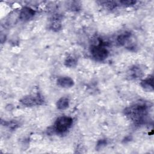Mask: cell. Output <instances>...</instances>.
Masks as SVG:
<instances>
[{
    "label": "cell",
    "instance_id": "cell-15",
    "mask_svg": "<svg viewBox=\"0 0 154 154\" xmlns=\"http://www.w3.org/2000/svg\"><path fill=\"white\" fill-rule=\"evenodd\" d=\"M106 143H107L106 140H105V139H102L98 141V143L97 144V148L99 149H102L103 147L106 146Z\"/></svg>",
    "mask_w": 154,
    "mask_h": 154
},
{
    "label": "cell",
    "instance_id": "cell-3",
    "mask_svg": "<svg viewBox=\"0 0 154 154\" xmlns=\"http://www.w3.org/2000/svg\"><path fill=\"white\" fill-rule=\"evenodd\" d=\"M94 44L90 48V53L92 57L96 61H102L106 59L108 56L109 52L108 49L103 46L102 43Z\"/></svg>",
    "mask_w": 154,
    "mask_h": 154
},
{
    "label": "cell",
    "instance_id": "cell-4",
    "mask_svg": "<svg viewBox=\"0 0 154 154\" xmlns=\"http://www.w3.org/2000/svg\"><path fill=\"white\" fill-rule=\"evenodd\" d=\"M132 34L131 32L125 31L119 34L117 37V42L121 46L131 49L135 48V43L132 42Z\"/></svg>",
    "mask_w": 154,
    "mask_h": 154
},
{
    "label": "cell",
    "instance_id": "cell-8",
    "mask_svg": "<svg viewBox=\"0 0 154 154\" xmlns=\"http://www.w3.org/2000/svg\"><path fill=\"white\" fill-rule=\"evenodd\" d=\"M153 76H149L148 78H146L141 81L140 85L141 87L147 91H153Z\"/></svg>",
    "mask_w": 154,
    "mask_h": 154
},
{
    "label": "cell",
    "instance_id": "cell-13",
    "mask_svg": "<svg viewBox=\"0 0 154 154\" xmlns=\"http://www.w3.org/2000/svg\"><path fill=\"white\" fill-rule=\"evenodd\" d=\"M101 4L105 6L106 8L109 9H112L115 8L117 5V2L112 1H101Z\"/></svg>",
    "mask_w": 154,
    "mask_h": 154
},
{
    "label": "cell",
    "instance_id": "cell-12",
    "mask_svg": "<svg viewBox=\"0 0 154 154\" xmlns=\"http://www.w3.org/2000/svg\"><path fill=\"white\" fill-rule=\"evenodd\" d=\"M61 28V24L58 19H55L51 23V28L54 31H58Z\"/></svg>",
    "mask_w": 154,
    "mask_h": 154
},
{
    "label": "cell",
    "instance_id": "cell-2",
    "mask_svg": "<svg viewBox=\"0 0 154 154\" xmlns=\"http://www.w3.org/2000/svg\"><path fill=\"white\" fill-rule=\"evenodd\" d=\"M73 119L69 116H61L58 117L54 126V131L58 134H63L72 127Z\"/></svg>",
    "mask_w": 154,
    "mask_h": 154
},
{
    "label": "cell",
    "instance_id": "cell-10",
    "mask_svg": "<svg viewBox=\"0 0 154 154\" xmlns=\"http://www.w3.org/2000/svg\"><path fill=\"white\" fill-rule=\"evenodd\" d=\"M56 106L57 109L60 110H64L69 107V99L67 97H62L57 100Z\"/></svg>",
    "mask_w": 154,
    "mask_h": 154
},
{
    "label": "cell",
    "instance_id": "cell-9",
    "mask_svg": "<svg viewBox=\"0 0 154 154\" xmlns=\"http://www.w3.org/2000/svg\"><path fill=\"white\" fill-rule=\"evenodd\" d=\"M129 76L133 79H138L141 78L144 75L142 69L137 66H134L129 69Z\"/></svg>",
    "mask_w": 154,
    "mask_h": 154
},
{
    "label": "cell",
    "instance_id": "cell-6",
    "mask_svg": "<svg viewBox=\"0 0 154 154\" xmlns=\"http://www.w3.org/2000/svg\"><path fill=\"white\" fill-rule=\"evenodd\" d=\"M34 14L35 11L32 8L29 7H24L21 9L19 17L22 21H27L31 19Z\"/></svg>",
    "mask_w": 154,
    "mask_h": 154
},
{
    "label": "cell",
    "instance_id": "cell-14",
    "mask_svg": "<svg viewBox=\"0 0 154 154\" xmlns=\"http://www.w3.org/2000/svg\"><path fill=\"white\" fill-rule=\"evenodd\" d=\"M118 3L124 6H131L135 5L137 3V1L133 0H123L119 1Z\"/></svg>",
    "mask_w": 154,
    "mask_h": 154
},
{
    "label": "cell",
    "instance_id": "cell-1",
    "mask_svg": "<svg viewBox=\"0 0 154 154\" xmlns=\"http://www.w3.org/2000/svg\"><path fill=\"white\" fill-rule=\"evenodd\" d=\"M148 105L144 103H137L126 108L125 115L138 125L144 123L148 114Z\"/></svg>",
    "mask_w": 154,
    "mask_h": 154
},
{
    "label": "cell",
    "instance_id": "cell-11",
    "mask_svg": "<svg viewBox=\"0 0 154 154\" xmlns=\"http://www.w3.org/2000/svg\"><path fill=\"white\" fill-rule=\"evenodd\" d=\"M76 64H77L76 59L74 57L71 55L67 57L64 61L65 66L68 67H73L76 65Z\"/></svg>",
    "mask_w": 154,
    "mask_h": 154
},
{
    "label": "cell",
    "instance_id": "cell-7",
    "mask_svg": "<svg viewBox=\"0 0 154 154\" xmlns=\"http://www.w3.org/2000/svg\"><path fill=\"white\" fill-rule=\"evenodd\" d=\"M57 85L62 88H70L74 85L73 80L69 76H61L57 79Z\"/></svg>",
    "mask_w": 154,
    "mask_h": 154
},
{
    "label": "cell",
    "instance_id": "cell-5",
    "mask_svg": "<svg viewBox=\"0 0 154 154\" xmlns=\"http://www.w3.org/2000/svg\"><path fill=\"white\" fill-rule=\"evenodd\" d=\"M20 102L23 105L27 106H32L42 105L43 103V100L42 97L37 94L36 95L25 96L20 100Z\"/></svg>",
    "mask_w": 154,
    "mask_h": 154
}]
</instances>
